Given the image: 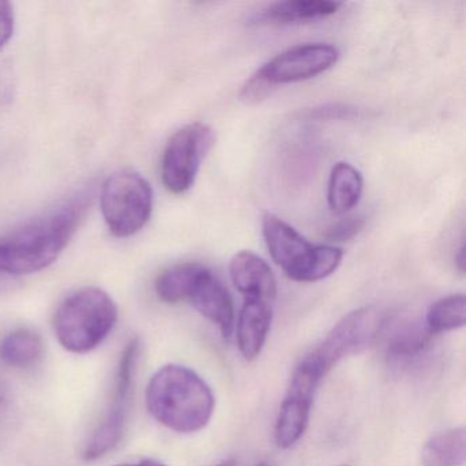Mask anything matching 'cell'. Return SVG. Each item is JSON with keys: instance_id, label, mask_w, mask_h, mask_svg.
Instances as JSON below:
<instances>
[{"instance_id": "1", "label": "cell", "mask_w": 466, "mask_h": 466, "mask_svg": "<svg viewBox=\"0 0 466 466\" xmlns=\"http://www.w3.org/2000/svg\"><path fill=\"white\" fill-rule=\"evenodd\" d=\"M146 400L151 416L178 433L203 430L215 410L208 384L195 370L177 364L165 365L152 376Z\"/></svg>"}, {"instance_id": "2", "label": "cell", "mask_w": 466, "mask_h": 466, "mask_svg": "<svg viewBox=\"0 0 466 466\" xmlns=\"http://www.w3.org/2000/svg\"><path fill=\"white\" fill-rule=\"evenodd\" d=\"M83 208L62 207L0 238V274H34L51 266L75 236Z\"/></svg>"}, {"instance_id": "3", "label": "cell", "mask_w": 466, "mask_h": 466, "mask_svg": "<svg viewBox=\"0 0 466 466\" xmlns=\"http://www.w3.org/2000/svg\"><path fill=\"white\" fill-rule=\"evenodd\" d=\"M118 320L114 299L99 288H84L62 301L54 331L65 350L86 354L99 348Z\"/></svg>"}, {"instance_id": "4", "label": "cell", "mask_w": 466, "mask_h": 466, "mask_svg": "<svg viewBox=\"0 0 466 466\" xmlns=\"http://www.w3.org/2000/svg\"><path fill=\"white\" fill-rule=\"evenodd\" d=\"M263 236L272 260L296 282H318L337 271L343 250L331 245H312L277 215L263 218Z\"/></svg>"}, {"instance_id": "5", "label": "cell", "mask_w": 466, "mask_h": 466, "mask_svg": "<svg viewBox=\"0 0 466 466\" xmlns=\"http://www.w3.org/2000/svg\"><path fill=\"white\" fill-rule=\"evenodd\" d=\"M100 206L111 233L127 238L138 233L151 218L154 190L140 174H116L103 185Z\"/></svg>"}, {"instance_id": "6", "label": "cell", "mask_w": 466, "mask_h": 466, "mask_svg": "<svg viewBox=\"0 0 466 466\" xmlns=\"http://www.w3.org/2000/svg\"><path fill=\"white\" fill-rule=\"evenodd\" d=\"M387 319L378 308L364 307L348 313L335 324L323 342L308 354L326 376L340 360L359 353L383 332Z\"/></svg>"}, {"instance_id": "7", "label": "cell", "mask_w": 466, "mask_h": 466, "mask_svg": "<svg viewBox=\"0 0 466 466\" xmlns=\"http://www.w3.org/2000/svg\"><path fill=\"white\" fill-rule=\"evenodd\" d=\"M214 141V130L201 122L187 125L170 138L162 159V179L168 192L182 195L193 187Z\"/></svg>"}, {"instance_id": "8", "label": "cell", "mask_w": 466, "mask_h": 466, "mask_svg": "<svg viewBox=\"0 0 466 466\" xmlns=\"http://www.w3.org/2000/svg\"><path fill=\"white\" fill-rule=\"evenodd\" d=\"M323 378L321 370L308 356L294 370L275 425V441L280 449H290L304 435L313 398Z\"/></svg>"}, {"instance_id": "9", "label": "cell", "mask_w": 466, "mask_h": 466, "mask_svg": "<svg viewBox=\"0 0 466 466\" xmlns=\"http://www.w3.org/2000/svg\"><path fill=\"white\" fill-rule=\"evenodd\" d=\"M339 51L324 43L297 46L278 54L264 64L256 75L271 88L285 84L310 80L337 65Z\"/></svg>"}, {"instance_id": "10", "label": "cell", "mask_w": 466, "mask_h": 466, "mask_svg": "<svg viewBox=\"0 0 466 466\" xmlns=\"http://www.w3.org/2000/svg\"><path fill=\"white\" fill-rule=\"evenodd\" d=\"M187 299L204 318L219 329L223 338L228 339L231 337L236 323L233 299L222 280L211 269L203 267Z\"/></svg>"}, {"instance_id": "11", "label": "cell", "mask_w": 466, "mask_h": 466, "mask_svg": "<svg viewBox=\"0 0 466 466\" xmlns=\"http://www.w3.org/2000/svg\"><path fill=\"white\" fill-rule=\"evenodd\" d=\"M231 282L245 299H260L274 302L278 288L274 272L264 258L250 250L236 253L228 266Z\"/></svg>"}, {"instance_id": "12", "label": "cell", "mask_w": 466, "mask_h": 466, "mask_svg": "<svg viewBox=\"0 0 466 466\" xmlns=\"http://www.w3.org/2000/svg\"><path fill=\"white\" fill-rule=\"evenodd\" d=\"M274 302L260 299H245L237 320V342L248 361L255 360L263 350L271 329Z\"/></svg>"}, {"instance_id": "13", "label": "cell", "mask_w": 466, "mask_h": 466, "mask_svg": "<svg viewBox=\"0 0 466 466\" xmlns=\"http://www.w3.org/2000/svg\"><path fill=\"white\" fill-rule=\"evenodd\" d=\"M129 398V390L114 387L113 402L107 409V413L105 414L99 425L95 428L84 446V460H99L118 446L119 441L124 435Z\"/></svg>"}, {"instance_id": "14", "label": "cell", "mask_w": 466, "mask_h": 466, "mask_svg": "<svg viewBox=\"0 0 466 466\" xmlns=\"http://www.w3.org/2000/svg\"><path fill=\"white\" fill-rule=\"evenodd\" d=\"M343 5L327 0H289L269 5L261 10L255 18L256 25H294L334 15Z\"/></svg>"}, {"instance_id": "15", "label": "cell", "mask_w": 466, "mask_h": 466, "mask_svg": "<svg viewBox=\"0 0 466 466\" xmlns=\"http://www.w3.org/2000/svg\"><path fill=\"white\" fill-rule=\"evenodd\" d=\"M361 173L349 163L340 162L332 167L327 187V203L334 214L343 215L359 204L362 195Z\"/></svg>"}, {"instance_id": "16", "label": "cell", "mask_w": 466, "mask_h": 466, "mask_svg": "<svg viewBox=\"0 0 466 466\" xmlns=\"http://www.w3.org/2000/svg\"><path fill=\"white\" fill-rule=\"evenodd\" d=\"M42 338L28 329H15L0 340V361L13 368H28L43 356Z\"/></svg>"}, {"instance_id": "17", "label": "cell", "mask_w": 466, "mask_h": 466, "mask_svg": "<svg viewBox=\"0 0 466 466\" xmlns=\"http://www.w3.org/2000/svg\"><path fill=\"white\" fill-rule=\"evenodd\" d=\"M466 433L452 428L431 438L422 450L424 466H461L465 462Z\"/></svg>"}, {"instance_id": "18", "label": "cell", "mask_w": 466, "mask_h": 466, "mask_svg": "<svg viewBox=\"0 0 466 466\" xmlns=\"http://www.w3.org/2000/svg\"><path fill=\"white\" fill-rule=\"evenodd\" d=\"M203 267L201 264L185 263L166 269L155 282L157 297L167 304H177L189 299L196 278Z\"/></svg>"}, {"instance_id": "19", "label": "cell", "mask_w": 466, "mask_h": 466, "mask_svg": "<svg viewBox=\"0 0 466 466\" xmlns=\"http://www.w3.org/2000/svg\"><path fill=\"white\" fill-rule=\"evenodd\" d=\"M466 299L463 294L443 297L431 305L425 316V327L431 335L454 331L465 326Z\"/></svg>"}, {"instance_id": "20", "label": "cell", "mask_w": 466, "mask_h": 466, "mask_svg": "<svg viewBox=\"0 0 466 466\" xmlns=\"http://www.w3.org/2000/svg\"><path fill=\"white\" fill-rule=\"evenodd\" d=\"M431 337L432 335L427 331V327H420L414 321H403L395 327L387 350L394 359L411 357L424 349Z\"/></svg>"}, {"instance_id": "21", "label": "cell", "mask_w": 466, "mask_h": 466, "mask_svg": "<svg viewBox=\"0 0 466 466\" xmlns=\"http://www.w3.org/2000/svg\"><path fill=\"white\" fill-rule=\"evenodd\" d=\"M365 219L360 215H349L338 220L327 230L326 238L331 242H346L357 236L364 228Z\"/></svg>"}, {"instance_id": "22", "label": "cell", "mask_w": 466, "mask_h": 466, "mask_svg": "<svg viewBox=\"0 0 466 466\" xmlns=\"http://www.w3.org/2000/svg\"><path fill=\"white\" fill-rule=\"evenodd\" d=\"M356 116V108L349 107V106L326 105L305 111L302 116L308 121H332V119L353 118Z\"/></svg>"}, {"instance_id": "23", "label": "cell", "mask_w": 466, "mask_h": 466, "mask_svg": "<svg viewBox=\"0 0 466 466\" xmlns=\"http://www.w3.org/2000/svg\"><path fill=\"white\" fill-rule=\"evenodd\" d=\"M15 32V12L9 2L0 0V50L12 39Z\"/></svg>"}, {"instance_id": "24", "label": "cell", "mask_w": 466, "mask_h": 466, "mask_svg": "<svg viewBox=\"0 0 466 466\" xmlns=\"http://www.w3.org/2000/svg\"><path fill=\"white\" fill-rule=\"evenodd\" d=\"M271 89V86L264 83L255 73V75L247 81L244 88H242L241 97L247 103H258L260 102L261 99H264Z\"/></svg>"}, {"instance_id": "25", "label": "cell", "mask_w": 466, "mask_h": 466, "mask_svg": "<svg viewBox=\"0 0 466 466\" xmlns=\"http://www.w3.org/2000/svg\"><path fill=\"white\" fill-rule=\"evenodd\" d=\"M116 466H166V465H165V463L159 462V461L141 460V461H137V462L121 463V465H116Z\"/></svg>"}, {"instance_id": "26", "label": "cell", "mask_w": 466, "mask_h": 466, "mask_svg": "<svg viewBox=\"0 0 466 466\" xmlns=\"http://www.w3.org/2000/svg\"><path fill=\"white\" fill-rule=\"evenodd\" d=\"M463 256H465V252H463V245H461L458 255L455 256V264H457L460 272L465 271V258H463Z\"/></svg>"}, {"instance_id": "27", "label": "cell", "mask_w": 466, "mask_h": 466, "mask_svg": "<svg viewBox=\"0 0 466 466\" xmlns=\"http://www.w3.org/2000/svg\"><path fill=\"white\" fill-rule=\"evenodd\" d=\"M6 88H5L4 84H0V105H2V102H4L5 97H6Z\"/></svg>"}, {"instance_id": "28", "label": "cell", "mask_w": 466, "mask_h": 466, "mask_svg": "<svg viewBox=\"0 0 466 466\" xmlns=\"http://www.w3.org/2000/svg\"><path fill=\"white\" fill-rule=\"evenodd\" d=\"M217 466H237V461L236 460H228L225 461V462L219 463V465Z\"/></svg>"}, {"instance_id": "29", "label": "cell", "mask_w": 466, "mask_h": 466, "mask_svg": "<svg viewBox=\"0 0 466 466\" xmlns=\"http://www.w3.org/2000/svg\"><path fill=\"white\" fill-rule=\"evenodd\" d=\"M256 466H271L269 465V463H267V462H260V463H258V465Z\"/></svg>"}, {"instance_id": "30", "label": "cell", "mask_w": 466, "mask_h": 466, "mask_svg": "<svg viewBox=\"0 0 466 466\" xmlns=\"http://www.w3.org/2000/svg\"><path fill=\"white\" fill-rule=\"evenodd\" d=\"M2 402H4V397H2V395H0V405H2Z\"/></svg>"}, {"instance_id": "31", "label": "cell", "mask_w": 466, "mask_h": 466, "mask_svg": "<svg viewBox=\"0 0 466 466\" xmlns=\"http://www.w3.org/2000/svg\"><path fill=\"white\" fill-rule=\"evenodd\" d=\"M343 466H346V465H343Z\"/></svg>"}]
</instances>
